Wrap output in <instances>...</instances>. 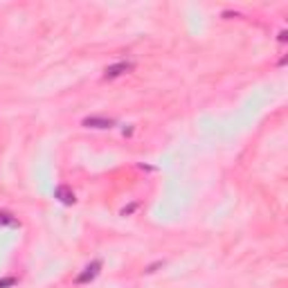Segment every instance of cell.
<instances>
[{"label":"cell","instance_id":"1","mask_svg":"<svg viewBox=\"0 0 288 288\" xmlns=\"http://www.w3.org/2000/svg\"><path fill=\"white\" fill-rule=\"evenodd\" d=\"M133 68L135 65L131 63V61H120V63L106 68V70H104V79H117V77H122L124 72H131Z\"/></svg>","mask_w":288,"mask_h":288},{"label":"cell","instance_id":"2","mask_svg":"<svg viewBox=\"0 0 288 288\" xmlns=\"http://www.w3.org/2000/svg\"><path fill=\"white\" fill-rule=\"evenodd\" d=\"M99 270H101V261L97 259V261H93L90 266L83 268V273H81V275H77V279H75V281H77V284H88V281H93L95 277H97Z\"/></svg>","mask_w":288,"mask_h":288},{"label":"cell","instance_id":"3","mask_svg":"<svg viewBox=\"0 0 288 288\" xmlns=\"http://www.w3.org/2000/svg\"><path fill=\"white\" fill-rule=\"evenodd\" d=\"M54 198H59V203H63V205H75L77 196H75V191H72L70 187L61 185V187L54 189Z\"/></svg>","mask_w":288,"mask_h":288},{"label":"cell","instance_id":"4","mask_svg":"<svg viewBox=\"0 0 288 288\" xmlns=\"http://www.w3.org/2000/svg\"><path fill=\"white\" fill-rule=\"evenodd\" d=\"M83 126L86 128H110V126H115V120H108V117H86Z\"/></svg>","mask_w":288,"mask_h":288},{"label":"cell","instance_id":"5","mask_svg":"<svg viewBox=\"0 0 288 288\" xmlns=\"http://www.w3.org/2000/svg\"><path fill=\"white\" fill-rule=\"evenodd\" d=\"M0 225H11V228H16L18 221H16V216H11L9 212H0Z\"/></svg>","mask_w":288,"mask_h":288},{"label":"cell","instance_id":"6","mask_svg":"<svg viewBox=\"0 0 288 288\" xmlns=\"http://www.w3.org/2000/svg\"><path fill=\"white\" fill-rule=\"evenodd\" d=\"M11 286H16V277H5V279H0V288H11Z\"/></svg>","mask_w":288,"mask_h":288}]
</instances>
